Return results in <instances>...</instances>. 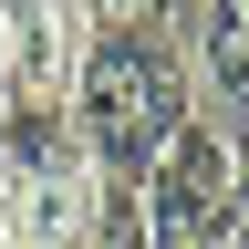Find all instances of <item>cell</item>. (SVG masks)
<instances>
[{"label": "cell", "instance_id": "cell-5", "mask_svg": "<svg viewBox=\"0 0 249 249\" xmlns=\"http://www.w3.org/2000/svg\"><path fill=\"white\" fill-rule=\"evenodd\" d=\"M93 31H145V42H177L187 31V0H83Z\"/></svg>", "mask_w": 249, "mask_h": 249}, {"label": "cell", "instance_id": "cell-1", "mask_svg": "<svg viewBox=\"0 0 249 249\" xmlns=\"http://www.w3.org/2000/svg\"><path fill=\"white\" fill-rule=\"evenodd\" d=\"M62 114H73L93 177H104V187H135L156 156H166V135L197 114L187 52L177 42H145V31H93V42H83V73H73V93H62Z\"/></svg>", "mask_w": 249, "mask_h": 249}, {"label": "cell", "instance_id": "cell-3", "mask_svg": "<svg viewBox=\"0 0 249 249\" xmlns=\"http://www.w3.org/2000/svg\"><path fill=\"white\" fill-rule=\"evenodd\" d=\"M83 0H0V104H62L83 73Z\"/></svg>", "mask_w": 249, "mask_h": 249}, {"label": "cell", "instance_id": "cell-4", "mask_svg": "<svg viewBox=\"0 0 249 249\" xmlns=\"http://www.w3.org/2000/svg\"><path fill=\"white\" fill-rule=\"evenodd\" d=\"M177 52H187V83L218 104L208 124H249V0H187Z\"/></svg>", "mask_w": 249, "mask_h": 249}, {"label": "cell", "instance_id": "cell-2", "mask_svg": "<svg viewBox=\"0 0 249 249\" xmlns=\"http://www.w3.org/2000/svg\"><path fill=\"white\" fill-rule=\"evenodd\" d=\"M93 156L62 104H0V249H93Z\"/></svg>", "mask_w": 249, "mask_h": 249}]
</instances>
